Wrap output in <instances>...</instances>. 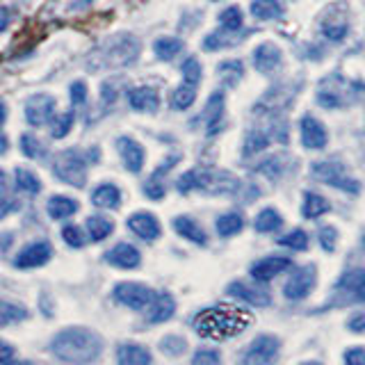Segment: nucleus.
<instances>
[{
	"mask_svg": "<svg viewBox=\"0 0 365 365\" xmlns=\"http://www.w3.org/2000/svg\"><path fill=\"white\" fill-rule=\"evenodd\" d=\"M103 338L85 327L62 329L51 338V351L64 363H94L103 354Z\"/></svg>",
	"mask_w": 365,
	"mask_h": 365,
	"instance_id": "f257e3e1",
	"label": "nucleus"
},
{
	"mask_svg": "<svg viewBox=\"0 0 365 365\" xmlns=\"http://www.w3.org/2000/svg\"><path fill=\"white\" fill-rule=\"evenodd\" d=\"M254 322L247 311L237 306H215L205 308L194 317V331L208 340H228L240 336Z\"/></svg>",
	"mask_w": 365,
	"mask_h": 365,
	"instance_id": "f03ea898",
	"label": "nucleus"
},
{
	"mask_svg": "<svg viewBox=\"0 0 365 365\" xmlns=\"http://www.w3.org/2000/svg\"><path fill=\"white\" fill-rule=\"evenodd\" d=\"M142 51V43L133 34H114V37L103 41L94 57L89 60V68H123L137 62Z\"/></svg>",
	"mask_w": 365,
	"mask_h": 365,
	"instance_id": "7ed1b4c3",
	"label": "nucleus"
},
{
	"mask_svg": "<svg viewBox=\"0 0 365 365\" xmlns=\"http://www.w3.org/2000/svg\"><path fill=\"white\" fill-rule=\"evenodd\" d=\"M176 187L180 194H187L194 190L208 194H233L240 187V180L222 169H190L176 180Z\"/></svg>",
	"mask_w": 365,
	"mask_h": 365,
	"instance_id": "20e7f679",
	"label": "nucleus"
},
{
	"mask_svg": "<svg viewBox=\"0 0 365 365\" xmlns=\"http://www.w3.org/2000/svg\"><path fill=\"white\" fill-rule=\"evenodd\" d=\"M55 178H60L62 182L71 187H85L87 182V160L85 155L76 151V148H66L60 155L55 158L53 165Z\"/></svg>",
	"mask_w": 365,
	"mask_h": 365,
	"instance_id": "39448f33",
	"label": "nucleus"
},
{
	"mask_svg": "<svg viewBox=\"0 0 365 365\" xmlns=\"http://www.w3.org/2000/svg\"><path fill=\"white\" fill-rule=\"evenodd\" d=\"M356 302H365V269H347L336 283L331 306H347Z\"/></svg>",
	"mask_w": 365,
	"mask_h": 365,
	"instance_id": "423d86ee",
	"label": "nucleus"
},
{
	"mask_svg": "<svg viewBox=\"0 0 365 365\" xmlns=\"http://www.w3.org/2000/svg\"><path fill=\"white\" fill-rule=\"evenodd\" d=\"M153 294L155 292L151 288H146L142 283H133V281L117 283L112 290L114 302H119L125 308H133V311H146V306L151 304Z\"/></svg>",
	"mask_w": 365,
	"mask_h": 365,
	"instance_id": "0eeeda50",
	"label": "nucleus"
},
{
	"mask_svg": "<svg viewBox=\"0 0 365 365\" xmlns=\"http://www.w3.org/2000/svg\"><path fill=\"white\" fill-rule=\"evenodd\" d=\"M313 176L317 180L327 182L331 187H338V190H345V192H351L356 194L361 190V185L351 176L345 174V169H342L338 163H313Z\"/></svg>",
	"mask_w": 365,
	"mask_h": 365,
	"instance_id": "6e6552de",
	"label": "nucleus"
},
{
	"mask_svg": "<svg viewBox=\"0 0 365 365\" xmlns=\"http://www.w3.org/2000/svg\"><path fill=\"white\" fill-rule=\"evenodd\" d=\"M315 281H317V277H315V265H306V267L294 269V274H290V279L285 281V285H283L285 299H290V302L304 299V297H308V294L313 292Z\"/></svg>",
	"mask_w": 365,
	"mask_h": 365,
	"instance_id": "1a4fd4ad",
	"label": "nucleus"
},
{
	"mask_svg": "<svg viewBox=\"0 0 365 365\" xmlns=\"http://www.w3.org/2000/svg\"><path fill=\"white\" fill-rule=\"evenodd\" d=\"M279 354V340L274 336L262 334L249 345V349L242 354V363L247 365H265L272 363Z\"/></svg>",
	"mask_w": 365,
	"mask_h": 365,
	"instance_id": "9d476101",
	"label": "nucleus"
},
{
	"mask_svg": "<svg viewBox=\"0 0 365 365\" xmlns=\"http://www.w3.org/2000/svg\"><path fill=\"white\" fill-rule=\"evenodd\" d=\"M51 256H53V247L46 242V240H39V242H32L21 249V254L14 258V267H19V269L41 267L51 260Z\"/></svg>",
	"mask_w": 365,
	"mask_h": 365,
	"instance_id": "9b49d317",
	"label": "nucleus"
},
{
	"mask_svg": "<svg viewBox=\"0 0 365 365\" xmlns=\"http://www.w3.org/2000/svg\"><path fill=\"white\" fill-rule=\"evenodd\" d=\"M292 265L290 258H283V256H267V258H260L256 260L254 265H251L249 274L251 279L258 281V283H267L272 279H277L279 274H283Z\"/></svg>",
	"mask_w": 365,
	"mask_h": 365,
	"instance_id": "f8f14e48",
	"label": "nucleus"
},
{
	"mask_svg": "<svg viewBox=\"0 0 365 365\" xmlns=\"http://www.w3.org/2000/svg\"><path fill=\"white\" fill-rule=\"evenodd\" d=\"M55 114V98L51 94H34L26 103V119L30 125L48 123Z\"/></svg>",
	"mask_w": 365,
	"mask_h": 365,
	"instance_id": "ddd939ff",
	"label": "nucleus"
},
{
	"mask_svg": "<svg viewBox=\"0 0 365 365\" xmlns=\"http://www.w3.org/2000/svg\"><path fill=\"white\" fill-rule=\"evenodd\" d=\"M319 26H322L324 37L331 39V41H342L347 37V32H349L347 14H345V9H342V14H340V5H331L324 11V19H322Z\"/></svg>",
	"mask_w": 365,
	"mask_h": 365,
	"instance_id": "4468645a",
	"label": "nucleus"
},
{
	"mask_svg": "<svg viewBox=\"0 0 365 365\" xmlns=\"http://www.w3.org/2000/svg\"><path fill=\"white\" fill-rule=\"evenodd\" d=\"M117 151L123 160V167L130 171V174H140L144 169V148L142 144L133 140V137H119L117 140Z\"/></svg>",
	"mask_w": 365,
	"mask_h": 365,
	"instance_id": "2eb2a0df",
	"label": "nucleus"
},
{
	"mask_svg": "<svg viewBox=\"0 0 365 365\" xmlns=\"http://www.w3.org/2000/svg\"><path fill=\"white\" fill-rule=\"evenodd\" d=\"M125 224H128V228L137 237L146 240V242H153V240H158L160 233H163L158 217L151 215V212H135V215L128 217V222H125Z\"/></svg>",
	"mask_w": 365,
	"mask_h": 365,
	"instance_id": "dca6fc26",
	"label": "nucleus"
},
{
	"mask_svg": "<svg viewBox=\"0 0 365 365\" xmlns=\"http://www.w3.org/2000/svg\"><path fill=\"white\" fill-rule=\"evenodd\" d=\"M106 260L110 262L112 267H119V269H135L140 267L142 262V254L140 249L128 245V242H119L114 245L108 254H106Z\"/></svg>",
	"mask_w": 365,
	"mask_h": 365,
	"instance_id": "f3484780",
	"label": "nucleus"
},
{
	"mask_svg": "<svg viewBox=\"0 0 365 365\" xmlns=\"http://www.w3.org/2000/svg\"><path fill=\"white\" fill-rule=\"evenodd\" d=\"M174 313H176V299L169 292L153 294L151 304L146 306V319L151 324H163L174 317Z\"/></svg>",
	"mask_w": 365,
	"mask_h": 365,
	"instance_id": "a211bd4d",
	"label": "nucleus"
},
{
	"mask_svg": "<svg viewBox=\"0 0 365 365\" xmlns=\"http://www.w3.org/2000/svg\"><path fill=\"white\" fill-rule=\"evenodd\" d=\"M329 142V135H327V128L322 121H317L311 114H306L302 119V144L306 148H311V151H319V148H324Z\"/></svg>",
	"mask_w": 365,
	"mask_h": 365,
	"instance_id": "6ab92c4d",
	"label": "nucleus"
},
{
	"mask_svg": "<svg viewBox=\"0 0 365 365\" xmlns=\"http://www.w3.org/2000/svg\"><path fill=\"white\" fill-rule=\"evenodd\" d=\"M228 294L231 297H237V299L247 302L249 306H258V308H265L272 304V297L267 290L262 288H251V285L242 283V281H233L228 285Z\"/></svg>",
	"mask_w": 365,
	"mask_h": 365,
	"instance_id": "aec40b11",
	"label": "nucleus"
},
{
	"mask_svg": "<svg viewBox=\"0 0 365 365\" xmlns=\"http://www.w3.org/2000/svg\"><path fill=\"white\" fill-rule=\"evenodd\" d=\"M224 106H226L224 91H212L210 98H208V103H205V112H203L205 125H208V135H217V133L222 130Z\"/></svg>",
	"mask_w": 365,
	"mask_h": 365,
	"instance_id": "412c9836",
	"label": "nucleus"
},
{
	"mask_svg": "<svg viewBox=\"0 0 365 365\" xmlns=\"http://www.w3.org/2000/svg\"><path fill=\"white\" fill-rule=\"evenodd\" d=\"M281 64V48L277 43L265 41L254 51V66L260 73H272Z\"/></svg>",
	"mask_w": 365,
	"mask_h": 365,
	"instance_id": "4be33fe9",
	"label": "nucleus"
},
{
	"mask_svg": "<svg viewBox=\"0 0 365 365\" xmlns=\"http://www.w3.org/2000/svg\"><path fill=\"white\" fill-rule=\"evenodd\" d=\"M128 103L137 112H155L160 108V94L153 87H133L128 91Z\"/></svg>",
	"mask_w": 365,
	"mask_h": 365,
	"instance_id": "5701e85b",
	"label": "nucleus"
},
{
	"mask_svg": "<svg viewBox=\"0 0 365 365\" xmlns=\"http://www.w3.org/2000/svg\"><path fill=\"white\" fill-rule=\"evenodd\" d=\"M171 226H174V231L180 235V237H185L190 240V242L194 245H199L203 247L205 242H208V235H205L203 228L192 220V217H185V215H180V217H174V222H171Z\"/></svg>",
	"mask_w": 365,
	"mask_h": 365,
	"instance_id": "b1692460",
	"label": "nucleus"
},
{
	"mask_svg": "<svg viewBox=\"0 0 365 365\" xmlns=\"http://www.w3.org/2000/svg\"><path fill=\"white\" fill-rule=\"evenodd\" d=\"M91 203L103 210H117L121 205V190L112 182H103L91 192Z\"/></svg>",
	"mask_w": 365,
	"mask_h": 365,
	"instance_id": "393cba45",
	"label": "nucleus"
},
{
	"mask_svg": "<svg viewBox=\"0 0 365 365\" xmlns=\"http://www.w3.org/2000/svg\"><path fill=\"white\" fill-rule=\"evenodd\" d=\"M117 361L121 365H148L153 361V356L146 347L125 342V345H119V349H117Z\"/></svg>",
	"mask_w": 365,
	"mask_h": 365,
	"instance_id": "a878e982",
	"label": "nucleus"
},
{
	"mask_svg": "<svg viewBox=\"0 0 365 365\" xmlns=\"http://www.w3.org/2000/svg\"><path fill=\"white\" fill-rule=\"evenodd\" d=\"M46 210H48L51 220H68V217L78 212V201H73L71 197L55 194V197H51L48 205H46Z\"/></svg>",
	"mask_w": 365,
	"mask_h": 365,
	"instance_id": "bb28decb",
	"label": "nucleus"
},
{
	"mask_svg": "<svg viewBox=\"0 0 365 365\" xmlns=\"http://www.w3.org/2000/svg\"><path fill=\"white\" fill-rule=\"evenodd\" d=\"M251 14L260 21H277L283 16V5L279 0H254L251 3Z\"/></svg>",
	"mask_w": 365,
	"mask_h": 365,
	"instance_id": "cd10ccee",
	"label": "nucleus"
},
{
	"mask_svg": "<svg viewBox=\"0 0 365 365\" xmlns=\"http://www.w3.org/2000/svg\"><path fill=\"white\" fill-rule=\"evenodd\" d=\"M30 317V313L19 304L11 302H0V327H11V324H21Z\"/></svg>",
	"mask_w": 365,
	"mask_h": 365,
	"instance_id": "c85d7f7f",
	"label": "nucleus"
},
{
	"mask_svg": "<svg viewBox=\"0 0 365 365\" xmlns=\"http://www.w3.org/2000/svg\"><path fill=\"white\" fill-rule=\"evenodd\" d=\"M329 210V201L322 197V194L315 192H306L304 194V203H302V215L306 220H315V217L324 215Z\"/></svg>",
	"mask_w": 365,
	"mask_h": 365,
	"instance_id": "c756f323",
	"label": "nucleus"
},
{
	"mask_svg": "<svg viewBox=\"0 0 365 365\" xmlns=\"http://www.w3.org/2000/svg\"><path fill=\"white\" fill-rule=\"evenodd\" d=\"M112 231H114V224L108 217L94 215L87 220V233H89V240H94V242H103V240L112 235Z\"/></svg>",
	"mask_w": 365,
	"mask_h": 365,
	"instance_id": "7c9ffc66",
	"label": "nucleus"
},
{
	"mask_svg": "<svg viewBox=\"0 0 365 365\" xmlns=\"http://www.w3.org/2000/svg\"><path fill=\"white\" fill-rule=\"evenodd\" d=\"M245 228V220L240 212H226L222 215L220 220H217V233L222 237H231V235H237L240 231Z\"/></svg>",
	"mask_w": 365,
	"mask_h": 365,
	"instance_id": "2f4dec72",
	"label": "nucleus"
},
{
	"mask_svg": "<svg viewBox=\"0 0 365 365\" xmlns=\"http://www.w3.org/2000/svg\"><path fill=\"white\" fill-rule=\"evenodd\" d=\"M254 226H256L258 233H274V231H279V228L283 226V220L274 208H265V210L258 212Z\"/></svg>",
	"mask_w": 365,
	"mask_h": 365,
	"instance_id": "473e14b6",
	"label": "nucleus"
},
{
	"mask_svg": "<svg viewBox=\"0 0 365 365\" xmlns=\"http://www.w3.org/2000/svg\"><path fill=\"white\" fill-rule=\"evenodd\" d=\"M153 51H155V55L163 62H169V60H174V57L182 51V41L178 37H160L153 43Z\"/></svg>",
	"mask_w": 365,
	"mask_h": 365,
	"instance_id": "72a5a7b5",
	"label": "nucleus"
},
{
	"mask_svg": "<svg viewBox=\"0 0 365 365\" xmlns=\"http://www.w3.org/2000/svg\"><path fill=\"white\" fill-rule=\"evenodd\" d=\"M235 30H226L224 32H210L208 37L203 39V48L205 51H220V48H226V46H235L242 37H233Z\"/></svg>",
	"mask_w": 365,
	"mask_h": 365,
	"instance_id": "f704fd0d",
	"label": "nucleus"
},
{
	"mask_svg": "<svg viewBox=\"0 0 365 365\" xmlns=\"http://www.w3.org/2000/svg\"><path fill=\"white\" fill-rule=\"evenodd\" d=\"M194 101H197V87L182 83L180 87L174 89V94H171V108H174V110H187Z\"/></svg>",
	"mask_w": 365,
	"mask_h": 365,
	"instance_id": "c9c22d12",
	"label": "nucleus"
},
{
	"mask_svg": "<svg viewBox=\"0 0 365 365\" xmlns=\"http://www.w3.org/2000/svg\"><path fill=\"white\" fill-rule=\"evenodd\" d=\"M217 73L222 76V80L226 85H237L240 83V78H242V73H245V64L240 62V60H226V62H222L220 66H217Z\"/></svg>",
	"mask_w": 365,
	"mask_h": 365,
	"instance_id": "e433bc0d",
	"label": "nucleus"
},
{
	"mask_svg": "<svg viewBox=\"0 0 365 365\" xmlns=\"http://www.w3.org/2000/svg\"><path fill=\"white\" fill-rule=\"evenodd\" d=\"M14 178H16V187L21 192H26V194H39L41 192V182H39V178L34 176L30 169L19 167L14 171Z\"/></svg>",
	"mask_w": 365,
	"mask_h": 365,
	"instance_id": "4c0bfd02",
	"label": "nucleus"
},
{
	"mask_svg": "<svg viewBox=\"0 0 365 365\" xmlns=\"http://www.w3.org/2000/svg\"><path fill=\"white\" fill-rule=\"evenodd\" d=\"M73 121H76V112L73 110H66L62 112L60 117H57L53 121V128H51V135L55 137V140H64V137L71 133L73 128Z\"/></svg>",
	"mask_w": 365,
	"mask_h": 365,
	"instance_id": "58836bf2",
	"label": "nucleus"
},
{
	"mask_svg": "<svg viewBox=\"0 0 365 365\" xmlns=\"http://www.w3.org/2000/svg\"><path fill=\"white\" fill-rule=\"evenodd\" d=\"M185 349H187V342L180 336H165L163 340H160V351H163L165 356H171V359L182 356Z\"/></svg>",
	"mask_w": 365,
	"mask_h": 365,
	"instance_id": "ea45409f",
	"label": "nucleus"
},
{
	"mask_svg": "<svg viewBox=\"0 0 365 365\" xmlns=\"http://www.w3.org/2000/svg\"><path fill=\"white\" fill-rule=\"evenodd\" d=\"M277 242L281 247H288V249H294V251H304V249H308V233L302 231V228H294V231H290L288 235L279 237Z\"/></svg>",
	"mask_w": 365,
	"mask_h": 365,
	"instance_id": "a19ab883",
	"label": "nucleus"
},
{
	"mask_svg": "<svg viewBox=\"0 0 365 365\" xmlns=\"http://www.w3.org/2000/svg\"><path fill=\"white\" fill-rule=\"evenodd\" d=\"M269 144V135L262 130H251L245 142V155H256Z\"/></svg>",
	"mask_w": 365,
	"mask_h": 365,
	"instance_id": "79ce46f5",
	"label": "nucleus"
},
{
	"mask_svg": "<svg viewBox=\"0 0 365 365\" xmlns=\"http://www.w3.org/2000/svg\"><path fill=\"white\" fill-rule=\"evenodd\" d=\"M21 153L26 158L37 160V158H43L46 151H43V146H41V142L37 140V137L26 133V135H21Z\"/></svg>",
	"mask_w": 365,
	"mask_h": 365,
	"instance_id": "37998d69",
	"label": "nucleus"
},
{
	"mask_svg": "<svg viewBox=\"0 0 365 365\" xmlns=\"http://www.w3.org/2000/svg\"><path fill=\"white\" fill-rule=\"evenodd\" d=\"M180 71H182V83L194 85V87L199 85V80H201V64H199L197 57H187V60L182 62Z\"/></svg>",
	"mask_w": 365,
	"mask_h": 365,
	"instance_id": "c03bdc74",
	"label": "nucleus"
},
{
	"mask_svg": "<svg viewBox=\"0 0 365 365\" xmlns=\"http://www.w3.org/2000/svg\"><path fill=\"white\" fill-rule=\"evenodd\" d=\"M220 23H222V28L237 32L240 28H242V23H245L242 11H240V7H228V9H224L222 14H220Z\"/></svg>",
	"mask_w": 365,
	"mask_h": 365,
	"instance_id": "a18cd8bd",
	"label": "nucleus"
},
{
	"mask_svg": "<svg viewBox=\"0 0 365 365\" xmlns=\"http://www.w3.org/2000/svg\"><path fill=\"white\" fill-rule=\"evenodd\" d=\"M62 237H64V242L68 247H73V249H83L85 247V237H83V231L76 226V224H68L64 226V231H62Z\"/></svg>",
	"mask_w": 365,
	"mask_h": 365,
	"instance_id": "49530a36",
	"label": "nucleus"
},
{
	"mask_svg": "<svg viewBox=\"0 0 365 365\" xmlns=\"http://www.w3.org/2000/svg\"><path fill=\"white\" fill-rule=\"evenodd\" d=\"M68 96H71V106L73 108H85L87 85L83 83V80H76V83H71V87H68Z\"/></svg>",
	"mask_w": 365,
	"mask_h": 365,
	"instance_id": "de8ad7c7",
	"label": "nucleus"
},
{
	"mask_svg": "<svg viewBox=\"0 0 365 365\" xmlns=\"http://www.w3.org/2000/svg\"><path fill=\"white\" fill-rule=\"evenodd\" d=\"M117 98H119V89H117V85H114V80H106V83L101 85V103H103V108L114 106Z\"/></svg>",
	"mask_w": 365,
	"mask_h": 365,
	"instance_id": "09e8293b",
	"label": "nucleus"
},
{
	"mask_svg": "<svg viewBox=\"0 0 365 365\" xmlns=\"http://www.w3.org/2000/svg\"><path fill=\"white\" fill-rule=\"evenodd\" d=\"M336 242H338V231L334 226H324L322 231H319V247H322L327 254L336 249Z\"/></svg>",
	"mask_w": 365,
	"mask_h": 365,
	"instance_id": "8fccbe9b",
	"label": "nucleus"
},
{
	"mask_svg": "<svg viewBox=\"0 0 365 365\" xmlns=\"http://www.w3.org/2000/svg\"><path fill=\"white\" fill-rule=\"evenodd\" d=\"M144 194L148 199H153V201H160L165 197V185H163V180L160 178H148L146 182H144Z\"/></svg>",
	"mask_w": 365,
	"mask_h": 365,
	"instance_id": "3c124183",
	"label": "nucleus"
},
{
	"mask_svg": "<svg viewBox=\"0 0 365 365\" xmlns=\"http://www.w3.org/2000/svg\"><path fill=\"white\" fill-rule=\"evenodd\" d=\"M222 359H220V354L217 351H212V349H201V351H197L192 356V363L194 365H217Z\"/></svg>",
	"mask_w": 365,
	"mask_h": 365,
	"instance_id": "603ef678",
	"label": "nucleus"
},
{
	"mask_svg": "<svg viewBox=\"0 0 365 365\" xmlns=\"http://www.w3.org/2000/svg\"><path fill=\"white\" fill-rule=\"evenodd\" d=\"M345 363L347 365H365V349L363 347H351L345 351Z\"/></svg>",
	"mask_w": 365,
	"mask_h": 365,
	"instance_id": "864d4df0",
	"label": "nucleus"
},
{
	"mask_svg": "<svg viewBox=\"0 0 365 365\" xmlns=\"http://www.w3.org/2000/svg\"><path fill=\"white\" fill-rule=\"evenodd\" d=\"M347 329L354 331V334H363V331H365V315L363 313L351 315L349 322H347Z\"/></svg>",
	"mask_w": 365,
	"mask_h": 365,
	"instance_id": "5fc2aeb1",
	"label": "nucleus"
},
{
	"mask_svg": "<svg viewBox=\"0 0 365 365\" xmlns=\"http://www.w3.org/2000/svg\"><path fill=\"white\" fill-rule=\"evenodd\" d=\"M11 359H14V347L9 342L0 340V363H9Z\"/></svg>",
	"mask_w": 365,
	"mask_h": 365,
	"instance_id": "6e6d98bb",
	"label": "nucleus"
},
{
	"mask_svg": "<svg viewBox=\"0 0 365 365\" xmlns=\"http://www.w3.org/2000/svg\"><path fill=\"white\" fill-rule=\"evenodd\" d=\"M11 210H16V203H14V199L0 197V220H5V217H7Z\"/></svg>",
	"mask_w": 365,
	"mask_h": 365,
	"instance_id": "4d7b16f0",
	"label": "nucleus"
},
{
	"mask_svg": "<svg viewBox=\"0 0 365 365\" xmlns=\"http://www.w3.org/2000/svg\"><path fill=\"white\" fill-rule=\"evenodd\" d=\"M14 245V235L11 233H0V256H5Z\"/></svg>",
	"mask_w": 365,
	"mask_h": 365,
	"instance_id": "13d9d810",
	"label": "nucleus"
},
{
	"mask_svg": "<svg viewBox=\"0 0 365 365\" xmlns=\"http://www.w3.org/2000/svg\"><path fill=\"white\" fill-rule=\"evenodd\" d=\"M7 23H9V11L7 9H0V32L5 30Z\"/></svg>",
	"mask_w": 365,
	"mask_h": 365,
	"instance_id": "bf43d9fd",
	"label": "nucleus"
},
{
	"mask_svg": "<svg viewBox=\"0 0 365 365\" xmlns=\"http://www.w3.org/2000/svg\"><path fill=\"white\" fill-rule=\"evenodd\" d=\"M5 119H7V108H5V103L0 101V125L5 123Z\"/></svg>",
	"mask_w": 365,
	"mask_h": 365,
	"instance_id": "052dcab7",
	"label": "nucleus"
},
{
	"mask_svg": "<svg viewBox=\"0 0 365 365\" xmlns=\"http://www.w3.org/2000/svg\"><path fill=\"white\" fill-rule=\"evenodd\" d=\"M7 151V137L0 135V153H5Z\"/></svg>",
	"mask_w": 365,
	"mask_h": 365,
	"instance_id": "680f3d73",
	"label": "nucleus"
},
{
	"mask_svg": "<svg viewBox=\"0 0 365 365\" xmlns=\"http://www.w3.org/2000/svg\"><path fill=\"white\" fill-rule=\"evenodd\" d=\"M5 182H7V176H5V171L0 169V187H5Z\"/></svg>",
	"mask_w": 365,
	"mask_h": 365,
	"instance_id": "e2e57ef3",
	"label": "nucleus"
},
{
	"mask_svg": "<svg viewBox=\"0 0 365 365\" xmlns=\"http://www.w3.org/2000/svg\"><path fill=\"white\" fill-rule=\"evenodd\" d=\"M85 3H91V0H85Z\"/></svg>",
	"mask_w": 365,
	"mask_h": 365,
	"instance_id": "0e129e2a",
	"label": "nucleus"
}]
</instances>
